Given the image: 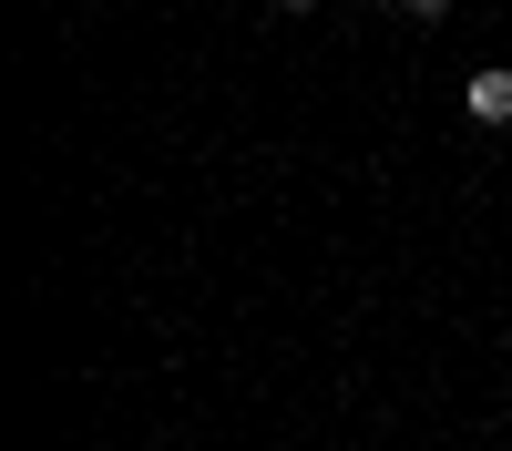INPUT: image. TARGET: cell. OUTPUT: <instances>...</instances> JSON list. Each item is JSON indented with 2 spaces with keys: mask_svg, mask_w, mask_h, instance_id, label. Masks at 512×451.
<instances>
[{
  "mask_svg": "<svg viewBox=\"0 0 512 451\" xmlns=\"http://www.w3.org/2000/svg\"><path fill=\"white\" fill-rule=\"evenodd\" d=\"M461 113H472L482 134H502V123H512V62H482L472 82H461Z\"/></svg>",
  "mask_w": 512,
  "mask_h": 451,
  "instance_id": "cell-1",
  "label": "cell"
},
{
  "mask_svg": "<svg viewBox=\"0 0 512 451\" xmlns=\"http://www.w3.org/2000/svg\"><path fill=\"white\" fill-rule=\"evenodd\" d=\"M400 11H410V21H451V0H400Z\"/></svg>",
  "mask_w": 512,
  "mask_h": 451,
  "instance_id": "cell-2",
  "label": "cell"
},
{
  "mask_svg": "<svg viewBox=\"0 0 512 451\" xmlns=\"http://www.w3.org/2000/svg\"><path fill=\"white\" fill-rule=\"evenodd\" d=\"M277 11H308V0H277Z\"/></svg>",
  "mask_w": 512,
  "mask_h": 451,
  "instance_id": "cell-3",
  "label": "cell"
}]
</instances>
